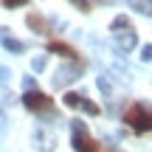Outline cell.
Masks as SVG:
<instances>
[{
  "instance_id": "1",
  "label": "cell",
  "mask_w": 152,
  "mask_h": 152,
  "mask_svg": "<svg viewBox=\"0 0 152 152\" xmlns=\"http://www.w3.org/2000/svg\"><path fill=\"white\" fill-rule=\"evenodd\" d=\"M110 31H113V37L118 39V48H121V51H132V48H135L138 37H135V31H132V23L127 20L124 14H121V17H115V20H113Z\"/></svg>"
},
{
  "instance_id": "2",
  "label": "cell",
  "mask_w": 152,
  "mask_h": 152,
  "mask_svg": "<svg viewBox=\"0 0 152 152\" xmlns=\"http://www.w3.org/2000/svg\"><path fill=\"white\" fill-rule=\"evenodd\" d=\"M124 118H127V124H130L135 132H149L152 130V110H147L144 104H132Z\"/></svg>"
},
{
  "instance_id": "3",
  "label": "cell",
  "mask_w": 152,
  "mask_h": 152,
  "mask_svg": "<svg viewBox=\"0 0 152 152\" xmlns=\"http://www.w3.org/2000/svg\"><path fill=\"white\" fill-rule=\"evenodd\" d=\"M23 104H26L28 110H34V113H48V110L54 107V104H51V99L45 96V93H39V90H26Z\"/></svg>"
},
{
  "instance_id": "4",
  "label": "cell",
  "mask_w": 152,
  "mask_h": 152,
  "mask_svg": "<svg viewBox=\"0 0 152 152\" xmlns=\"http://www.w3.org/2000/svg\"><path fill=\"white\" fill-rule=\"evenodd\" d=\"M73 149L76 152H90L96 147V141H90V135H87V127L82 124V121H73Z\"/></svg>"
},
{
  "instance_id": "5",
  "label": "cell",
  "mask_w": 152,
  "mask_h": 152,
  "mask_svg": "<svg viewBox=\"0 0 152 152\" xmlns=\"http://www.w3.org/2000/svg\"><path fill=\"white\" fill-rule=\"evenodd\" d=\"M82 68H85V62H73V65H68V68H59L56 76H54V85L65 87V85H71V82H76L82 76Z\"/></svg>"
},
{
  "instance_id": "6",
  "label": "cell",
  "mask_w": 152,
  "mask_h": 152,
  "mask_svg": "<svg viewBox=\"0 0 152 152\" xmlns=\"http://www.w3.org/2000/svg\"><path fill=\"white\" fill-rule=\"evenodd\" d=\"M65 104H68V107H73V110H85V113H90V115H99V113H102L99 104L87 102V99L79 96V93H68V96H65Z\"/></svg>"
},
{
  "instance_id": "7",
  "label": "cell",
  "mask_w": 152,
  "mask_h": 152,
  "mask_svg": "<svg viewBox=\"0 0 152 152\" xmlns=\"http://www.w3.org/2000/svg\"><path fill=\"white\" fill-rule=\"evenodd\" d=\"M48 51H54V54H62V56H65V59H79V56H76V51L71 48V45H65V42H51L48 45Z\"/></svg>"
},
{
  "instance_id": "8",
  "label": "cell",
  "mask_w": 152,
  "mask_h": 152,
  "mask_svg": "<svg viewBox=\"0 0 152 152\" xmlns=\"http://www.w3.org/2000/svg\"><path fill=\"white\" fill-rule=\"evenodd\" d=\"M28 26H31L37 34H48V31H51V28H48V23H45L39 14H28Z\"/></svg>"
},
{
  "instance_id": "9",
  "label": "cell",
  "mask_w": 152,
  "mask_h": 152,
  "mask_svg": "<svg viewBox=\"0 0 152 152\" xmlns=\"http://www.w3.org/2000/svg\"><path fill=\"white\" fill-rule=\"evenodd\" d=\"M130 9H135L138 14L152 17V0H130Z\"/></svg>"
},
{
  "instance_id": "10",
  "label": "cell",
  "mask_w": 152,
  "mask_h": 152,
  "mask_svg": "<svg viewBox=\"0 0 152 152\" xmlns=\"http://www.w3.org/2000/svg\"><path fill=\"white\" fill-rule=\"evenodd\" d=\"M0 37H3V45L9 51H14V54H23V51H26V45H23L20 39H11V37H6V34H0Z\"/></svg>"
},
{
  "instance_id": "11",
  "label": "cell",
  "mask_w": 152,
  "mask_h": 152,
  "mask_svg": "<svg viewBox=\"0 0 152 152\" xmlns=\"http://www.w3.org/2000/svg\"><path fill=\"white\" fill-rule=\"evenodd\" d=\"M37 141H39V149H45V152H48V149H54V138H51L48 132H42V130H39V132H37Z\"/></svg>"
},
{
  "instance_id": "12",
  "label": "cell",
  "mask_w": 152,
  "mask_h": 152,
  "mask_svg": "<svg viewBox=\"0 0 152 152\" xmlns=\"http://www.w3.org/2000/svg\"><path fill=\"white\" fill-rule=\"evenodd\" d=\"M45 62H48V59H45V56H34L31 68H34V71H42V68H45Z\"/></svg>"
},
{
  "instance_id": "13",
  "label": "cell",
  "mask_w": 152,
  "mask_h": 152,
  "mask_svg": "<svg viewBox=\"0 0 152 152\" xmlns=\"http://www.w3.org/2000/svg\"><path fill=\"white\" fill-rule=\"evenodd\" d=\"M141 59H144V62H152V45H144V51H141Z\"/></svg>"
},
{
  "instance_id": "14",
  "label": "cell",
  "mask_w": 152,
  "mask_h": 152,
  "mask_svg": "<svg viewBox=\"0 0 152 152\" xmlns=\"http://www.w3.org/2000/svg\"><path fill=\"white\" fill-rule=\"evenodd\" d=\"M28 0H3V6L6 9H14V6H26Z\"/></svg>"
},
{
  "instance_id": "15",
  "label": "cell",
  "mask_w": 152,
  "mask_h": 152,
  "mask_svg": "<svg viewBox=\"0 0 152 152\" xmlns=\"http://www.w3.org/2000/svg\"><path fill=\"white\" fill-rule=\"evenodd\" d=\"M6 82H9V71H6V68H0V85H6Z\"/></svg>"
},
{
  "instance_id": "16",
  "label": "cell",
  "mask_w": 152,
  "mask_h": 152,
  "mask_svg": "<svg viewBox=\"0 0 152 152\" xmlns=\"http://www.w3.org/2000/svg\"><path fill=\"white\" fill-rule=\"evenodd\" d=\"M23 85H26V90H34V79H31V76H26V82H23Z\"/></svg>"
},
{
  "instance_id": "17",
  "label": "cell",
  "mask_w": 152,
  "mask_h": 152,
  "mask_svg": "<svg viewBox=\"0 0 152 152\" xmlns=\"http://www.w3.org/2000/svg\"><path fill=\"white\" fill-rule=\"evenodd\" d=\"M73 3H76V6H82V9H87V3H85V0H73Z\"/></svg>"
}]
</instances>
